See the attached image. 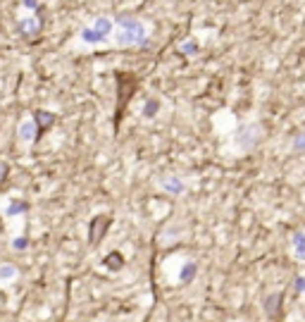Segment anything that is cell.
<instances>
[{
	"mask_svg": "<svg viewBox=\"0 0 305 322\" xmlns=\"http://www.w3.org/2000/svg\"><path fill=\"white\" fill-rule=\"evenodd\" d=\"M193 275H196V263H186L184 270L179 272V282L181 284H188L193 279Z\"/></svg>",
	"mask_w": 305,
	"mask_h": 322,
	"instance_id": "5bb4252c",
	"label": "cell"
},
{
	"mask_svg": "<svg viewBox=\"0 0 305 322\" xmlns=\"http://www.w3.org/2000/svg\"><path fill=\"white\" fill-rule=\"evenodd\" d=\"M34 120H36V127H39V136H43V132H48L55 124V115L48 112V110H36V112H34Z\"/></svg>",
	"mask_w": 305,
	"mask_h": 322,
	"instance_id": "8992f818",
	"label": "cell"
},
{
	"mask_svg": "<svg viewBox=\"0 0 305 322\" xmlns=\"http://www.w3.org/2000/svg\"><path fill=\"white\" fill-rule=\"evenodd\" d=\"M293 150H298V153H303L305 150V134H298L293 138Z\"/></svg>",
	"mask_w": 305,
	"mask_h": 322,
	"instance_id": "e0dca14e",
	"label": "cell"
},
{
	"mask_svg": "<svg viewBox=\"0 0 305 322\" xmlns=\"http://www.w3.org/2000/svg\"><path fill=\"white\" fill-rule=\"evenodd\" d=\"M7 175H10V165L0 160V186L5 184V179H7Z\"/></svg>",
	"mask_w": 305,
	"mask_h": 322,
	"instance_id": "ac0fdd59",
	"label": "cell"
},
{
	"mask_svg": "<svg viewBox=\"0 0 305 322\" xmlns=\"http://www.w3.org/2000/svg\"><path fill=\"white\" fill-rule=\"evenodd\" d=\"M158 107H160V103L155 100V98H150V100H146V105H143V115H146L148 120H150V117H155Z\"/></svg>",
	"mask_w": 305,
	"mask_h": 322,
	"instance_id": "9a60e30c",
	"label": "cell"
},
{
	"mask_svg": "<svg viewBox=\"0 0 305 322\" xmlns=\"http://www.w3.org/2000/svg\"><path fill=\"white\" fill-rule=\"evenodd\" d=\"M179 50H181V53L193 55V53H196V43H181V46H179Z\"/></svg>",
	"mask_w": 305,
	"mask_h": 322,
	"instance_id": "ffe728a7",
	"label": "cell"
},
{
	"mask_svg": "<svg viewBox=\"0 0 305 322\" xmlns=\"http://www.w3.org/2000/svg\"><path fill=\"white\" fill-rule=\"evenodd\" d=\"M19 31H22L24 36H36L41 31V22L36 17H29V19H24V22L19 24Z\"/></svg>",
	"mask_w": 305,
	"mask_h": 322,
	"instance_id": "7c38bea8",
	"label": "cell"
},
{
	"mask_svg": "<svg viewBox=\"0 0 305 322\" xmlns=\"http://www.w3.org/2000/svg\"><path fill=\"white\" fill-rule=\"evenodd\" d=\"M27 210H29V203H24V201H12L10 205H7V210H5V215H7V217H14V215L27 213Z\"/></svg>",
	"mask_w": 305,
	"mask_h": 322,
	"instance_id": "4fadbf2b",
	"label": "cell"
},
{
	"mask_svg": "<svg viewBox=\"0 0 305 322\" xmlns=\"http://www.w3.org/2000/svg\"><path fill=\"white\" fill-rule=\"evenodd\" d=\"M27 236H17V239H14L12 241V248L14 251H24V248H27Z\"/></svg>",
	"mask_w": 305,
	"mask_h": 322,
	"instance_id": "d6986e66",
	"label": "cell"
},
{
	"mask_svg": "<svg viewBox=\"0 0 305 322\" xmlns=\"http://www.w3.org/2000/svg\"><path fill=\"white\" fill-rule=\"evenodd\" d=\"M303 296H305V294H303Z\"/></svg>",
	"mask_w": 305,
	"mask_h": 322,
	"instance_id": "7402d4cb",
	"label": "cell"
},
{
	"mask_svg": "<svg viewBox=\"0 0 305 322\" xmlns=\"http://www.w3.org/2000/svg\"><path fill=\"white\" fill-rule=\"evenodd\" d=\"M120 34H117V46L120 48H141L146 46V27L143 22H138L136 17H120Z\"/></svg>",
	"mask_w": 305,
	"mask_h": 322,
	"instance_id": "6da1fadb",
	"label": "cell"
},
{
	"mask_svg": "<svg viewBox=\"0 0 305 322\" xmlns=\"http://www.w3.org/2000/svg\"><path fill=\"white\" fill-rule=\"evenodd\" d=\"M291 251L296 260H305V231H296L291 239Z\"/></svg>",
	"mask_w": 305,
	"mask_h": 322,
	"instance_id": "9c48e42d",
	"label": "cell"
},
{
	"mask_svg": "<svg viewBox=\"0 0 305 322\" xmlns=\"http://www.w3.org/2000/svg\"><path fill=\"white\" fill-rule=\"evenodd\" d=\"M293 289H296V294H301V296L305 294V277L303 275H298V277L293 279Z\"/></svg>",
	"mask_w": 305,
	"mask_h": 322,
	"instance_id": "2e32d148",
	"label": "cell"
},
{
	"mask_svg": "<svg viewBox=\"0 0 305 322\" xmlns=\"http://www.w3.org/2000/svg\"><path fill=\"white\" fill-rule=\"evenodd\" d=\"M110 225H112V217H110V215H95L91 222H88V243H91V246H98V243L105 239Z\"/></svg>",
	"mask_w": 305,
	"mask_h": 322,
	"instance_id": "3957f363",
	"label": "cell"
},
{
	"mask_svg": "<svg viewBox=\"0 0 305 322\" xmlns=\"http://www.w3.org/2000/svg\"><path fill=\"white\" fill-rule=\"evenodd\" d=\"M17 277H19L17 265H12V263H2V265H0V284L12 282V279H17Z\"/></svg>",
	"mask_w": 305,
	"mask_h": 322,
	"instance_id": "30bf717a",
	"label": "cell"
},
{
	"mask_svg": "<svg viewBox=\"0 0 305 322\" xmlns=\"http://www.w3.org/2000/svg\"><path fill=\"white\" fill-rule=\"evenodd\" d=\"M281 301H284V296L279 294V291H277V294H269L265 298V313L269 315V318H272V320L277 318L279 310H281Z\"/></svg>",
	"mask_w": 305,
	"mask_h": 322,
	"instance_id": "ba28073f",
	"label": "cell"
},
{
	"mask_svg": "<svg viewBox=\"0 0 305 322\" xmlns=\"http://www.w3.org/2000/svg\"><path fill=\"white\" fill-rule=\"evenodd\" d=\"M160 184H162V188H165L167 193H172V196H181V193L186 191V184L179 179V177H165Z\"/></svg>",
	"mask_w": 305,
	"mask_h": 322,
	"instance_id": "52a82bcc",
	"label": "cell"
},
{
	"mask_svg": "<svg viewBox=\"0 0 305 322\" xmlns=\"http://www.w3.org/2000/svg\"><path fill=\"white\" fill-rule=\"evenodd\" d=\"M260 138H262V132H260L258 124H246V127H241L239 136H236V141H241V146L243 148H253Z\"/></svg>",
	"mask_w": 305,
	"mask_h": 322,
	"instance_id": "277c9868",
	"label": "cell"
},
{
	"mask_svg": "<svg viewBox=\"0 0 305 322\" xmlns=\"http://www.w3.org/2000/svg\"><path fill=\"white\" fill-rule=\"evenodd\" d=\"M36 5H39L36 0H24V7H29V10H36Z\"/></svg>",
	"mask_w": 305,
	"mask_h": 322,
	"instance_id": "44dd1931",
	"label": "cell"
},
{
	"mask_svg": "<svg viewBox=\"0 0 305 322\" xmlns=\"http://www.w3.org/2000/svg\"><path fill=\"white\" fill-rule=\"evenodd\" d=\"M17 136H19V141H24V143H31V141L41 138V136H39V127H36V120H34V117H27V120L19 122Z\"/></svg>",
	"mask_w": 305,
	"mask_h": 322,
	"instance_id": "5b68a950",
	"label": "cell"
},
{
	"mask_svg": "<svg viewBox=\"0 0 305 322\" xmlns=\"http://www.w3.org/2000/svg\"><path fill=\"white\" fill-rule=\"evenodd\" d=\"M103 265H105L110 272H117V270H122V265H124V258H122L120 251H112V253L105 255V260H103Z\"/></svg>",
	"mask_w": 305,
	"mask_h": 322,
	"instance_id": "8fae6325",
	"label": "cell"
},
{
	"mask_svg": "<svg viewBox=\"0 0 305 322\" xmlns=\"http://www.w3.org/2000/svg\"><path fill=\"white\" fill-rule=\"evenodd\" d=\"M112 19H107V17H98L95 19V24L93 27H84L81 29V41L84 43H91V46H95V43H105L107 36L112 34Z\"/></svg>",
	"mask_w": 305,
	"mask_h": 322,
	"instance_id": "7a4b0ae2",
	"label": "cell"
}]
</instances>
